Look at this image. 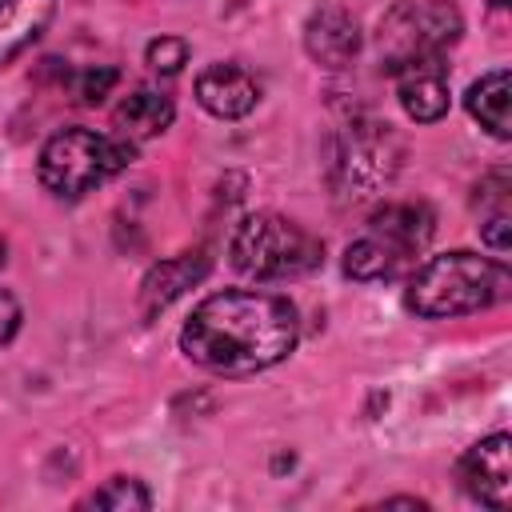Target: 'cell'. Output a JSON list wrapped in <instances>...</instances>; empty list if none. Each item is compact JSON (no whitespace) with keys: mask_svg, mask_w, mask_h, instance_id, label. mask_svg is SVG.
<instances>
[{"mask_svg":"<svg viewBox=\"0 0 512 512\" xmlns=\"http://www.w3.org/2000/svg\"><path fill=\"white\" fill-rule=\"evenodd\" d=\"M132 160V144L92 128H64L40 148V184L60 200H80L108 184Z\"/></svg>","mask_w":512,"mask_h":512,"instance_id":"obj_4","label":"cell"},{"mask_svg":"<svg viewBox=\"0 0 512 512\" xmlns=\"http://www.w3.org/2000/svg\"><path fill=\"white\" fill-rule=\"evenodd\" d=\"M228 256L248 280H296L324 264V244L280 212H256L236 224Z\"/></svg>","mask_w":512,"mask_h":512,"instance_id":"obj_3","label":"cell"},{"mask_svg":"<svg viewBox=\"0 0 512 512\" xmlns=\"http://www.w3.org/2000/svg\"><path fill=\"white\" fill-rule=\"evenodd\" d=\"M464 16L452 0H400L384 12L376 28V52L384 72H404L412 64L444 60V52L460 40Z\"/></svg>","mask_w":512,"mask_h":512,"instance_id":"obj_5","label":"cell"},{"mask_svg":"<svg viewBox=\"0 0 512 512\" xmlns=\"http://www.w3.org/2000/svg\"><path fill=\"white\" fill-rule=\"evenodd\" d=\"M196 100L216 120H240V116H248L256 108L260 84L240 64H208L196 76Z\"/></svg>","mask_w":512,"mask_h":512,"instance_id":"obj_9","label":"cell"},{"mask_svg":"<svg viewBox=\"0 0 512 512\" xmlns=\"http://www.w3.org/2000/svg\"><path fill=\"white\" fill-rule=\"evenodd\" d=\"M304 52L320 64V68H344L356 60L360 52V24L348 8L340 4H324L308 16L304 24Z\"/></svg>","mask_w":512,"mask_h":512,"instance_id":"obj_8","label":"cell"},{"mask_svg":"<svg viewBox=\"0 0 512 512\" xmlns=\"http://www.w3.org/2000/svg\"><path fill=\"white\" fill-rule=\"evenodd\" d=\"M144 60H148L152 72H160V76H176V72L188 64V44H184L180 36H160V40L148 44Z\"/></svg>","mask_w":512,"mask_h":512,"instance_id":"obj_18","label":"cell"},{"mask_svg":"<svg viewBox=\"0 0 512 512\" xmlns=\"http://www.w3.org/2000/svg\"><path fill=\"white\" fill-rule=\"evenodd\" d=\"M208 272V256L204 252H180L172 260H160L148 268L144 284H140V312L144 316H156L164 312L176 296H184L192 284H200Z\"/></svg>","mask_w":512,"mask_h":512,"instance_id":"obj_11","label":"cell"},{"mask_svg":"<svg viewBox=\"0 0 512 512\" xmlns=\"http://www.w3.org/2000/svg\"><path fill=\"white\" fill-rule=\"evenodd\" d=\"M56 0H0V64L20 56L52 24Z\"/></svg>","mask_w":512,"mask_h":512,"instance_id":"obj_13","label":"cell"},{"mask_svg":"<svg viewBox=\"0 0 512 512\" xmlns=\"http://www.w3.org/2000/svg\"><path fill=\"white\" fill-rule=\"evenodd\" d=\"M396 96L400 108L416 120V124H432L448 112V72L444 60H428V64H412L404 72H396Z\"/></svg>","mask_w":512,"mask_h":512,"instance_id":"obj_10","label":"cell"},{"mask_svg":"<svg viewBox=\"0 0 512 512\" xmlns=\"http://www.w3.org/2000/svg\"><path fill=\"white\" fill-rule=\"evenodd\" d=\"M176 108H172V96L168 92H156V88H136L132 96H124L112 112V128L120 140L128 144H140V140H152L160 136L168 124H172Z\"/></svg>","mask_w":512,"mask_h":512,"instance_id":"obj_12","label":"cell"},{"mask_svg":"<svg viewBox=\"0 0 512 512\" xmlns=\"http://www.w3.org/2000/svg\"><path fill=\"white\" fill-rule=\"evenodd\" d=\"M300 340L296 308L276 292L228 288L200 300L180 328V348L192 364L224 376H248L280 364Z\"/></svg>","mask_w":512,"mask_h":512,"instance_id":"obj_1","label":"cell"},{"mask_svg":"<svg viewBox=\"0 0 512 512\" xmlns=\"http://www.w3.org/2000/svg\"><path fill=\"white\" fill-rule=\"evenodd\" d=\"M116 80H120V72H116V68H108V64L84 68V72L76 76V100H84V104H100V100L116 88Z\"/></svg>","mask_w":512,"mask_h":512,"instance_id":"obj_19","label":"cell"},{"mask_svg":"<svg viewBox=\"0 0 512 512\" xmlns=\"http://www.w3.org/2000/svg\"><path fill=\"white\" fill-rule=\"evenodd\" d=\"M372 232L384 236L388 244H396L412 264L416 256L428 248L432 240V212L424 204H384L372 216Z\"/></svg>","mask_w":512,"mask_h":512,"instance_id":"obj_14","label":"cell"},{"mask_svg":"<svg viewBox=\"0 0 512 512\" xmlns=\"http://www.w3.org/2000/svg\"><path fill=\"white\" fill-rule=\"evenodd\" d=\"M152 496L140 480L132 476H112L108 484H100L92 496L80 500V508H116V512H128V508H148Z\"/></svg>","mask_w":512,"mask_h":512,"instance_id":"obj_17","label":"cell"},{"mask_svg":"<svg viewBox=\"0 0 512 512\" xmlns=\"http://www.w3.org/2000/svg\"><path fill=\"white\" fill-rule=\"evenodd\" d=\"M508 288L512 276L504 260H488L480 252H444L412 268L404 304L424 320H444V316L492 308L508 296Z\"/></svg>","mask_w":512,"mask_h":512,"instance_id":"obj_2","label":"cell"},{"mask_svg":"<svg viewBox=\"0 0 512 512\" xmlns=\"http://www.w3.org/2000/svg\"><path fill=\"white\" fill-rule=\"evenodd\" d=\"M408 268H416V264H412L396 244H388V240L376 236V232L360 236V240L348 244V252H344V272H348L352 280H360V284L396 280V276H404Z\"/></svg>","mask_w":512,"mask_h":512,"instance_id":"obj_15","label":"cell"},{"mask_svg":"<svg viewBox=\"0 0 512 512\" xmlns=\"http://www.w3.org/2000/svg\"><path fill=\"white\" fill-rule=\"evenodd\" d=\"M0 268H4V240H0Z\"/></svg>","mask_w":512,"mask_h":512,"instance_id":"obj_23","label":"cell"},{"mask_svg":"<svg viewBox=\"0 0 512 512\" xmlns=\"http://www.w3.org/2000/svg\"><path fill=\"white\" fill-rule=\"evenodd\" d=\"M460 488L488 504V508H504L508 504V436L496 432L480 444H472L464 456H460Z\"/></svg>","mask_w":512,"mask_h":512,"instance_id":"obj_7","label":"cell"},{"mask_svg":"<svg viewBox=\"0 0 512 512\" xmlns=\"http://www.w3.org/2000/svg\"><path fill=\"white\" fill-rule=\"evenodd\" d=\"M508 96H512V76H508V68L484 72V76L468 88V96H464L472 120H480V128H488L496 140H508V132H512V128H508Z\"/></svg>","mask_w":512,"mask_h":512,"instance_id":"obj_16","label":"cell"},{"mask_svg":"<svg viewBox=\"0 0 512 512\" xmlns=\"http://www.w3.org/2000/svg\"><path fill=\"white\" fill-rule=\"evenodd\" d=\"M400 168V140L392 136L388 124H348L328 160V180L340 200H368L380 196V188L392 184Z\"/></svg>","mask_w":512,"mask_h":512,"instance_id":"obj_6","label":"cell"},{"mask_svg":"<svg viewBox=\"0 0 512 512\" xmlns=\"http://www.w3.org/2000/svg\"><path fill=\"white\" fill-rule=\"evenodd\" d=\"M16 328H20V300L8 288H0V344H8Z\"/></svg>","mask_w":512,"mask_h":512,"instance_id":"obj_21","label":"cell"},{"mask_svg":"<svg viewBox=\"0 0 512 512\" xmlns=\"http://www.w3.org/2000/svg\"><path fill=\"white\" fill-rule=\"evenodd\" d=\"M512 224H508V208H500V212H492L488 220H484V240H488V248L496 252V256H504L508 252V244H512Z\"/></svg>","mask_w":512,"mask_h":512,"instance_id":"obj_20","label":"cell"},{"mask_svg":"<svg viewBox=\"0 0 512 512\" xmlns=\"http://www.w3.org/2000/svg\"><path fill=\"white\" fill-rule=\"evenodd\" d=\"M504 4H508V0H492V8H504Z\"/></svg>","mask_w":512,"mask_h":512,"instance_id":"obj_22","label":"cell"}]
</instances>
